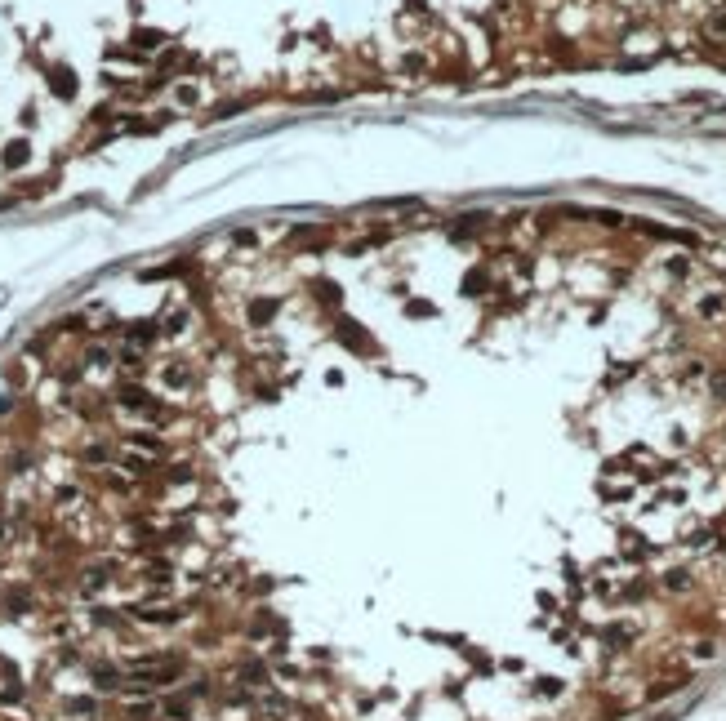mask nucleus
I'll return each instance as SVG.
<instances>
[{
	"instance_id": "1",
	"label": "nucleus",
	"mask_w": 726,
	"mask_h": 721,
	"mask_svg": "<svg viewBox=\"0 0 726 721\" xmlns=\"http://www.w3.org/2000/svg\"><path fill=\"white\" fill-rule=\"evenodd\" d=\"M22 156H27V148H22V143H14V148H9V152H5V165H18V161H22Z\"/></svg>"
}]
</instances>
